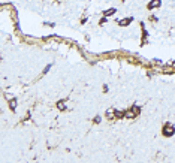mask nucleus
<instances>
[{"instance_id":"nucleus-7","label":"nucleus","mask_w":175,"mask_h":163,"mask_svg":"<svg viewBox=\"0 0 175 163\" xmlns=\"http://www.w3.org/2000/svg\"><path fill=\"white\" fill-rule=\"evenodd\" d=\"M94 123H100V117H96V118H94Z\"/></svg>"},{"instance_id":"nucleus-6","label":"nucleus","mask_w":175,"mask_h":163,"mask_svg":"<svg viewBox=\"0 0 175 163\" xmlns=\"http://www.w3.org/2000/svg\"><path fill=\"white\" fill-rule=\"evenodd\" d=\"M17 106V102H11V108H15Z\"/></svg>"},{"instance_id":"nucleus-5","label":"nucleus","mask_w":175,"mask_h":163,"mask_svg":"<svg viewBox=\"0 0 175 163\" xmlns=\"http://www.w3.org/2000/svg\"><path fill=\"white\" fill-rule=\"evenodd\" d=\"M57 106H58V108H60L61 111H63V109H66V105H64V103H63V102H58V103H57Z\"/></svg>"},{"instance_id":"nucleus-2","label":"nucleus","mask_w":175,"mask_h":163,"mask_svg":"<svg viewBox=\"0 0 175 163\" xmlns=\"http://www.w3.org/2000/svg\"><path fill=\"white\" fill-rule=\"evenodd\" d=\"M162 5V0H151L150 3H148V9H154V8H159Z\"/></svg>"},{"instance_id":"nucleus-1","label":"nucleus","mask_w":175,"mask_h":163,"mask_svg":"<svg viewBox=\"0 0 175 163\" xmlns=\"http://www.w3.org/2000/svg\"><path fill=\"white\" fill-rule=\"evenodd\" d=\"M163 133H165V136H171V135H174V133H175L174 126H171L169 123H168V124H165V127H163Z\"/></svg>"},{"instance_id":"nucleus-3","label":"nucleus","mask_w":175,"mask_h":163,"mask_svg":"<svg viewBox=\"0 0 175 163\" xmlns=\"http://www.w3.org/2000/svg\"><path fill=\"white\" fill-rule=\"evenodd\" d=\"M130 23H132V18H126V19H121V21H120V25H127Z\"/></svg>"},{"instance_id":"nucleus-4","label":"nucleus","mask_w":175,"mask_h":163,"mask_svg":"<svg viewBox=\"0 0 175 163\" xmlns=\"http://www.w3.org/2000/svg\"><path fill=\"white\" fill-rule=\"evenodd\" d=\"M103 14H105V17H111L112 14H115V8H112V9H108V11L103 12Z\"/></svg>"}]
</instances>
